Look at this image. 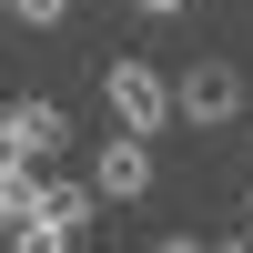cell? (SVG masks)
<instances>
[{"mask_svg":"<svg viewBox=\"0 0 253 253\" xmlns=\"http://www.w3.org/2000/svg\"><path fill=\"white\" fill-rule=\"evenodd\" d=\"M101 112H112V132H142V142H152L162 122H182V101H172V71H162V61H142V51L101 61Z\"/></svg>","mask_w":253,"mask_h":253,"instance_id":"obj_1","label":"cell"},{"mask_svg":"<svg viewBox=\"0 0 253 253\" xmlns=\"http://www.w3.org/2000/svg\"><path fill=\"white\" fill-rule=\"evenodd\" d=\"M172 101H182L193 132H223V122L243 112V71L233 61H193V71H172Z\"/></svg>","mask_w":253,"mask_h":253,"instance_id":"obj_2","label":"cell"},{"mask_svg":"<svg viewBox=\"0 0 253 253\" xmlns=\"http://www.w3.org/2000/svg\"><path fill=\"white\" fill-rule=\"evenodd\" d=\"M152 172H162V162H152V142H142V132H112V142L91 152V193H101V203H142V193H152Z\"/></svg>","mask_w":253,"mask_h":253,"instance_id":"obj_3","label":"cell"},{"mask_svg":"<svg viewBox=\"0 0 253 253\" xmlns=\"http://www.w3.org/2000/svg\"><path fill=\"white\" fill-rule=\"evenodd\" d=\"M0 152H20V162L71 152V112L61 101H0Z\"/></svg>","mask_w":253,"mask_h":253,"instance_id":"obj_4","label":"cell"},{"mask_svg":"<svg viewBox=\"0 0 253 253\" xmlns=\"http://www.w3.org/2000/svg\"><path fill=\"white\" fill-rule=\"evenodd\" d=\"M31 213L41 223H61V233H91V213H101V193H91V182H61V172H41V193H31Z\"/></svg>","mask_w":253,"mask_h":253,"instance_id":"obj_5","label":"cell"},{"mask_svg":"<svg viewBox=\"0 0 253 253\" xmlns=\"http://www.w3.org/2000/svg\"><path fill=\"white\" fill-rule=\"evenodd\" d=\"M10 253H81V243L61 233V223H41V213H20V223H10Z\"/></svg>","mask_w":253,"mask_h":253,"instance_id":"obj_6","label":"cell"},{"mask_svg":"<svg viewBox=\"0 0 253 253\" xmlns=\"http://www.w3.org/2000/svg\"><path fill=\"white\" fill-rule=\"evenodd\" d=\"M61 10H71V0H31V10H20V20H31V31H51Z\"/></svg>","mask_w":253,"mask_h":253,"instance_id":"obj_7","label":"cell"},{"mask_svg":"<svg viewBox=\"0 0 253 253\" xmlns=\"http://www.w3.org/2000/svg\"><path fill=\"white\" fill-rule=\"evenodd\" d=\"M132 10H142V20H182L193 0H132Z\"/></svg>","mask_w":253,"mask_h":253,"instance_id":"obj_8","label":"cell"},{"mask_svg":"<svg viewBox=\"0 0 253 253\" xmlns=\"http://www.w3.org/2000/svg\"><path fill=\"white\" fill-rule=\"evenodd\" d=\"M152 253H213V243H203V233H162Z\"/></svg>","mask_w":253,"mask_h":253,"instance_id":"obj_9","label":"cell"},{"mask_svg":"<svg viewBox=\"0 0 253 253\" xmlns=\"http://www.w3.org/2000/svg\"><path fill=\"white\" fill-rule=\"evenodd\" d=\"M213 253H253V233H233V243H213Z\"/></svg>","mask_w":253,"mask_h":253,"instance_id":"obj_10","label":"cell"},{"mask_svg":"<svg viewBox=\"0 0 253 253\" xmlns=\"http://www.w3.org/2000/svg\"><path fill=\"white\" fill-rule=\"evenodd\" d=\"M0 10H31V0H0Z\"/></svg>","mask_w":253,"mask_h":253,"instance_id":"obj_11","label":"cell"},{"mask_svg":"<svg viewBox=\"0 0 253 253\" xmlns=\"http://www.w3.org/2000/svg\"><path fill=\"white\" fill-rule=\"evenodd\" d=\"M243 233H253V203H243Z\"/></svg>","mask_w":253,"mask_h":253,"instance_id":"obj_12","label":"cell"},{"mask_svg":"<svg viewBox=\"0 0 253 253\" xmlns=\"http://www.w3.org/2000/svg\"><path fill=\"white\" fill-rule=\"evenodd\" d=\"M0 253H10V233H0Z\"/></svg>","mask_w":253,"mask_h":253,"instance_id":"obj_13","label":"cell"}]
</instances>
